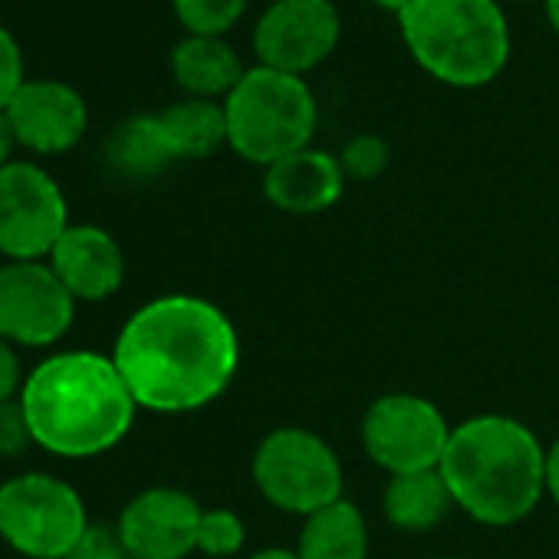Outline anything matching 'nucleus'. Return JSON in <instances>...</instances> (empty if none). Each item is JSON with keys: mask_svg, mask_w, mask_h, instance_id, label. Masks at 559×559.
I'll use <instances>...</instances> for the list:
<instances>
[{"mask_svg": "<svg viewBox=\"0 0 559 559\" xmlns=\"http://www.w3.org/2000/svg\"><path fill=\"white\" fill-rule=\"evenodd\" d=\"M109 356L139 408L188 415L230 389L240 369V336L211 300L165 294L122 323Z\"/></svg>", "mask_w": 559, "mask_h": 559, "instance_id": "nucleus-1", "label": "nucleus"}, {"mask_svg": "<svg viewBox=\"0 0 559 559\" xmlns=\"http://www.w3.org/2000/svg\"><path fill=\"white\" fill-rule=\"evenodd\" d=\"M34 444L63 461H90L126 441L135 425V399L112 356L63 349L37 362L21 389Z\"/></svg>", "mask_w": 559, "mask_h": 559, "instance_id": "nucleus-2", "label": "nucleus"}, {"mask_svg": "<svg viewBox=\"0 0 559 559\" xmlns=\"http://www.w3.org/2000/svg\"><path fill=\"white\" fill-rule=\"evenodd\" d=\"M438 471L454 507L484 526L526 520L546 493V448L510 415H474L454 425Z\"/></svg>", "mask_w": 559, "mask_h": 559, "instance_id": "nucleus-3", "label": "nucleus"}, {"mask_svg": "<svg viewBox=\"0 0 559 559\" xmlns=\"http://www.w3.org/2000/svg\"><path fill=\"white\" fill-rule=\"evenodd\" d=\"M412 60L444 86L480 90L510 60V24L500 0H415L399 17Z\"/></svg>", "mask_w": 559, "mask_h": 559, "instance_id": "nucleus-4", "label": "nucleus"}, {"mask_svg": "<svg viewBox=\"0 0 559 559\" xmlns=\"http://www.w3.org/2000/svg\"><path fill=\"white\" fill-rule=\"evenodd\" d=\"M227 148L250 165H276L313 145L320 103L304 76L247 67L240 83L224 99Z\"/></svg>", "mask_w": 559, "mask_h": 559, "instance_id": "nucleus-5", "label": "nucleus"}, {"mask_svg": "<svg viewBox=\"0 0 559 559\" xmlns=\"http://www.w3.org/2000/svg\"><path fill=\"white\" fill-rule=\"evenodd\" d=\"M90 523L83 493L50 471L0 484V539L24 559H67Z\"/></svg>", "mask_w": 559, "mask_h": 559, "instance_id": "nucleus-6", "label": "nucleus"}, {"mask_svg": "<svg viewBox=\"0 0 559 559\" xmlns=\"http://www.w3.org/2000/svg\"><path fill=\"white\" fill-rule=\"evenodd\" d=\"M253 484L276 510L310 516L343 500V461L326 438L310 428L284 425L263 435L250 461Z\"/></svg>", "mask_w": 559, "mask_h": 559, "instance_id": "nucleus-7", "label": "nucleus"}, {"mask_svg": "<svg viewBox=\"0 0 559 559\" xmlns=\"http://www.w3.org/2000/svg\"><path fill=\"white\" fill-rule=\"evenodd\" d=\"M70 224V201L40 162L14 158L0 168V257L47 260Z\"/></svg>", "mask_w": 559, "mask_h": 559, "instance_id": "nucleus-8", "label": "nucleus"}, {"mask_svg": "<svg viewBox=\"0 0 559 559\" xmlns=\"http://www.w3.org/2000/svg\"><path fill=\"white\" fill-rule=\"evenodd\" d=\"M451 431L454 428L431 399L412 392H389L366 408L362 448L389 477L438 471Z\"/></svg>", "mask_w": 559, "mask_h": 559, "instance_id": "nucleus-9", "label": "nucleus"}, {"mask_svg": "<svg viewBox=\"0 0 559 559\" xmlns=\"http://www.w3.org/2000/svg\"><path fill=\"white\" fill-rule=\"evenodd\" d=\"M76 300L47 260L0 263V340L14 349H50L76 323Z\"/></svg>", "mask_w": 559, "mask_h": 559, "instance_id": "nucleus-10", "label": "nucleus"}, {"mask_svg": "<svg viewBox=\"0 0 559 559\" xmlns=\"http://www.w3.org/2000/svg\"><path fill=\"white\" fill-rule=\"evenodd\" d=\"M343 37V17L333 0H273L253 24L257 67L310 76Z\"/></svg>", "mask_w": 559, "mask_h": 559, "instance_id": "nucleus-11", "label": "nucleus"}, {"mask_svg": "<svg viewBox=\"0 0 559 559\" xmlns=\"http://www.w3.org/2000/svg\"><path fill=\"white\" fill-rule=\"evenodd\" d=\"M8 122L17 148L34 158H57L73 152L90 132L86 96L63 80H31L8 103Z\"/></svg>", "mask_w": 559, "mask_h": 559, "instance_id": "nucleus-12", "label": "nucleus"}, {"mask_svg": "<svg viewBox=\"0 0 559 559\" xmlns=\"http://www.w3.org/2000/svg\"><path fill=\"white\" fill-rule=\"evenodd\" d=\"M204 507L178 487H145L119 513L116 530L129 559H188L198 552Z\"/></svg>", "mask_w": 559, "mask_h": 559, "instance_id": "nucleus-13", "label": "nucleus"}, {"mask_svg": "<svg viewBox=\"0 0 559 559\" xmlns=\"http://www.w3.org/2000/svg\"><path fill=\"white\" fill-rule=\"evenodd\" d=\"M47 263L76 304H103L126 284V250L99 224H70Z\"/></svg>", "mask_w": 559, "mask_h": 559, "instance_id": "nucleus-14", "label": "nucleus"}, {"mask_svg": "<svg viewBox=\"0 0 559 559\" xmlns=\"http://www.w3.org/2000/svg\"><path fill=\"white\" fill-rule=\"evenodd\" d=\"M346 171L340 155L323 148H304L276 165L263 168V194L276 211L287 214H323L346 191Z\"/></svg>", "mask_w": 559, "mask_h": 559, "instance_id": "nucleus-15", "label": "nucleus"}, {"mask_svg": "<svg viewBox=\"0 0 559 559\" xmlns=\"http://www.w3.org/2000/svg\"><path fill=\"white\" fill-rule=\"evenodd\" d=\"M175 86L191 99L224 103L247 73L240 53L224 37H181L168 57Z\"/></svg>", "mask_w": 559, "mask_h": 559, "instance_id": "nucleus-16", "label": "nucleus"}, {"mask_svg": "<svg viewBox=\"0 0 559 559\" xmlns=\"http://www.w3.org/2000/svg\"><path fill=\"white\" fill-rule=\"evenodd\" d=\"M155 119L175 162H201L227 145L224 103L185 96L155 112Z\"/></svg>", "mask_w": 559, "mask_h": 559, "instance_id": "nucleus-17", "label": "nucleus"}, {"mask_svg": "<svg viewBox=\"0 0 559 559\" xmlns=\"http://www.w3.org/2000/svg\"><path fill=\"white\" fill-rule=\"evenodd\" d=\"M300 559H369V523L353 500H336L304 520Z\"/></svg>", "mask_w": 559, "mask_h": 559, "instance_id": "nucleus-18", "label": "nucleus"}, {"mask_svg": "<svg viewBox=\"0 0 559 559\" xmlns=\"http://www.w3.org/2000/svg\"><path fill=\"white\" fill-rule=\"evenodd\" d=\"M451 507H454V500H451V490H448L441 471H418V474L389 477L385 493H382L385 520L405 533L435 530L448 516Z\"/></svg>", "mask_w": 559, "mask_h": 559, "instance_id": "nucleus-19", "label": "nucleus"}, {"mask_svg": "<svg viewBox=\"0 0 559 559\" xmlns=\"http://www.w3.org/2000/svg\"><path fill=\"white\" fill-rule=\"evenodd\" d=\"M106 165L126 181H148L158 178L168 165H175L155 112L129 116L112 129V135L106 139Z\"/></svg>", "mask_w": 559, "mask_h": 559, "instance_id": "nucleus-20", "label": "nucleus"}, {"mask_svg": "<svg viewBox=\"0 0 559 559\" xmlns=\"http://www.w3.org/2000/svg\"><path fill=\"white\" fill-rule=\"evenodd\" d=\"M247 4L250 0H171V11L185 37H227L247 14Z\"/></svg>", "mask_w": 559, "mask_h": 559, "instance_id": "nucleus-21", "label": "nucleus"}, {"mask_svg": "<svg viewBox=\"0 0 559 559\" xmlns=\"http://www.w3.org/2000/svg\"><path fill=\"white\" fill-rule=\"evenodd\" d=\"M243 539H247V526H243L240 513H234L227 507H211L201 513L198 552H204L211 559H227L243 549Z\"/></svg>", "mask_w": 559, "mask_h": 559, "instance_id": "nucleus-22", "label": "nucleus"}, {"mask_svg": "<svg viewBox=\"0 0 559 559\" xmlns=\"http://www.w3.org/2000/svg\"><path fill=\"white\" fill-rule=\"evenodd\" d=\"M389 162H392V145L376 132L353 135L340 152V165L353 181H376L389 168Z\"/></svg>", "mask_w": 559, "mask_h": 559, "instance_id": "nucleus-23", "label": "nucleus"}, {"mask_svg": "<svg viewBox=\"0 0 559 559\" xmlns=\"http://www.w3.org/2000/svg\"><path fill=\"white\" fill-rule=\"evenodd\" d=\"M34 444V431H31V421L24 415V405L21 399H11V402H0V457H24Z\"/></svg>", "mask_w": 559, "mask_h": 559, "instance_id": "nucleus-24", "label": "nucleus"}, {"mask_svg": "<svg viewBox=\"0 0 559 559\" xmlns=\"http://www.w3.org/2000/svg\"><path fill=\"white\" fill-rule=\"evenodd\" d=\"M27 83V67H24V50L21 40L0 24V109L17 96V90Z\"/></svg>", "mask_w": 559, "mask_h": 559, "instance_id": "nucleus-25", "label": "nucleus"}, {"mask_svg": "<svg viewBox=\"0 0 559 559\" xmlns=\"http://www.w3.org/2000/svg\"><path fill=\"white\" fill-rule=\"evenodd\" d=\"M67 559H129L122 536L109 523H90Z\"/></svg>", "mask_w": 559, "mask_h": 559, "instance_id": "nucleus-26", "label": "nucleus"}, {"mask_svg": "<svg viewBox=\"0 0 559 559\" xmlns=\"http://www.w3.org/2000/svg\"><path fill=\"white\" fill-rule=\"evenodd\" d=\"M24 366H21V353L8 343V340H0V402H11L21 395L24 389Z\"/></svg>", "mask_w": 559, "mask_h": 559, "instance_id": "nucleus-27", "label": "nucleus"}, {"mask_svg": "<svg viewBox=\"0 0 559 559\" xmlns=\"http://www.w3.org/2000/svg\"><path fill=\"white\" fill-rule=\"evenodd\" d=\"M14 152H17V139H14V129L8 122V112L0 109V168L14 162Z\"/></svg>", "mask_w": 559, "mask_h": 559, "instance_id": "nucleus-28", "label": "nucleus"}, {"mask_svg": "<svg viewBox=\"0 0 559 559\" xmlns=\"http://www.w3.org/2000/svg\"><path fill=\"white\" fill-rule=\"evenodd\" d=\"M546 493L559 507V441L552 448H546Z\"/></svg>", "mask_w": 559, "mask_h": 559, "instance_id": "nucleus-29", "label": "nucleus"}, {"mask_svg": "<svg viewBox=\"0 0 559 559\" xmlns=\"http://www.w3.org/2000/svg\"><path fill=\"white\" fill-rule=\"evenodd\" d=\"M247 559H300L297 549H287V546H270V549H260Z\"/></svg>", "mask_w": 559, "mask_h": 559, "instance_id": "nucleus-30", "label": "nucleus"}, {"mask_svg": "<svg viewBox=\"0 0 559 559\" xmlns=\"http://www.w3.org/2000/svg\"><path fill=\"white\" fill-rule=\"evenodd\" d=\"M372 4L379 8V11H389V14H395V17H402L415 0H372Z\"/></svg>", "mask_w": 559, "mask_h": 559, "instance_id": "nucleus-31", "label": "nucleus"}, {"mask_svg": "<svg viewBox=\"0 0 559 559\" xmlns=\"http://www.w3.org/2000/svg\"><path fill=\"white\" fill-rule=\"evenodd\" d=\"M546 4V17H549V27L559 34V0H543Z\"/></svg>", "mask_w": 559, "mask_h": 559, "instance_id": "nucleus-32", "label": "nucleus"}, {"mask_svg": "<svg viewBox=\"0 0 559 559\" xmlns=\"http://www.w3.org/2000/svg\"><path fill=\"white\" fill-rule=\"evenodd\" d=\"M438 559H461V556H438Z\"/></svg>", "mask_w": 559, "mask_h": 559, "instance_id": "nucleus-33", "label": "nucleus"}]
</instances>
